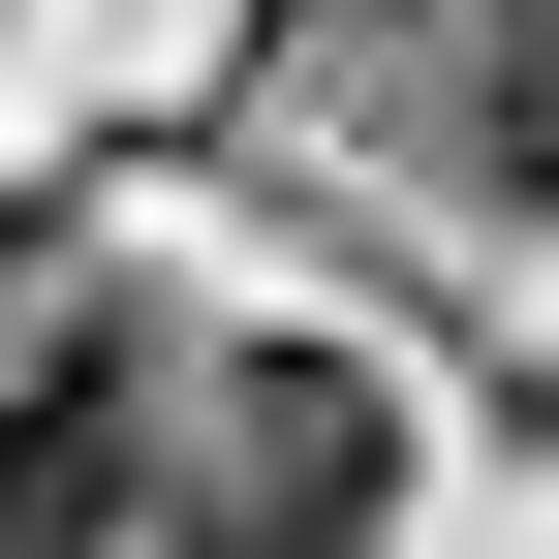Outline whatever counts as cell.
<instances>
[{
  "mask_svg": "<svg viewBox=\"0 0 559 559\" xmlns=\"http://www.w3.org/2000/svg\"><path fill=\"white\" fill-rule=\"evenodd\" d=\"M373 498H404L373 373H342V342H249V373H218V436H187V528H156V559H404Z\"/></svg>",
  "mask_w": 559,
  "mask_h": 559,
  "instance_id": "cell-1",
  "label": "cell"
},
{
  "mask_svg": "<svg viewBox=\"0 0 559 559\" xmlns=\"http://www.w3.org/2000/svg\"><path fill=\"white\" fill-rule=\"evenodd\" d=\"M124 528H156V342L32 311L0 342V559H124Z\"/></svg>",
  "mask_w": 559,
  "mask_h": 559,
  "instance_id": "cell-2",
  "label": "cell"
},
{
  "mask_svg": "<svg viewBox=\"0 0 559 559\" xmlns=\"http://www.w3.org/2000/svg\"><path fill=\"white\" fill-rule=\"evenodd\" d=\"M466 156H498V187H528V218H559V0H528V32H498V62H466Z\"/></svg>",
  "mask_w": 559,
  "mask_h": 559,
  "instance_id": "cell-3",
  "label": "cell"
}]
</instances>
